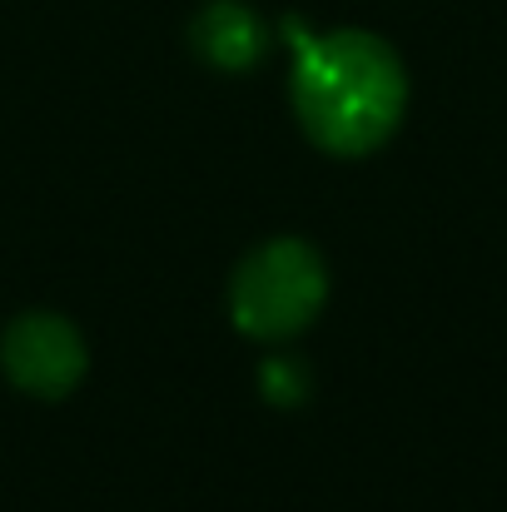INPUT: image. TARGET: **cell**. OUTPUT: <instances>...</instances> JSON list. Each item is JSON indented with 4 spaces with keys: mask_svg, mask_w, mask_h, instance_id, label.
<instances>
[{
    "mask_svg": "<svg viewBox=\"0 0 507 512\" xmlns=\"http://www.w3.org/2000/svg\"><path fill=\"white\" fill-rule=\"evenodd\" d=\"M294 110L319 150L373 155L408 110V70L368 30L309 35L294 65Z\"/></svg>",
    "mask_w": 507,
    "mask_h": 512,
    "instance_id": "6da1fadb",
    "label": "cell"
},
{
    "mask_svg": "<svg viewBox=\"0 0 507 512\" xmlns=\"http://www.w3.org/2000/svg\"><path fill=\"white\" fill-rule=\"evenodd\" d=\"M189 40H194V50H199L214 70H254V65L264 60V50H269L264 20H259L249 5H239V0H209V5L194 15Z\"/></svg>",
    "mask_w": 507,
    "mask_h": 512,
    "instance_id": "277c9868",
    "label": "cell"
},
{
    "mask_svg": "<svg viewBox=\"0 0 507 512\" xmlns=\"http://www.w3.org/2000/svg\"><path fill=\"white\" fill-rule=\"evenodd\" d=\"M0 368L30 398H65L85 378L90 353L70 319L30 309V314L10 319V329L0 334Z\"/></svg>",
    "mask_w": 507,
    "mask_h": 512,
    "instance_id": "3957f363",
    "label": "cell"
},
{
    "mask_svg": "<svg viewBox=\"0 0 507 512\" xmlns=\"http://www.w3.org/2000/svg\"><path fill=\"white\" fill-rule=\"evenodd\" d=\"M304 383H309V378H304V368H299L294 358L279 353V358L264 363V393H269L274 403H294V398H304Z\"/></svg>",
    "mask_w": 507,
    "mask_h": 512,
    "instance_id": "5b68a950",
    "label": "cell"
},
{
    "mask_svg": "<svg viewBox=\"0 0 507 512\" xmlns=\"http://www.w3.org/2000/svg\"><path fill=\"white\" fill-rule=\"evenodd\" d=\"M329 299L324 254L304 239H269L239 259L229 274V319L259 343H284L304 334Z\"/></svg>",
    "mask_w": 507,
    "mask_h": 512,
    "instance_id": "7a4b0ae2",
    "label": "cell"
}]
</instances>
